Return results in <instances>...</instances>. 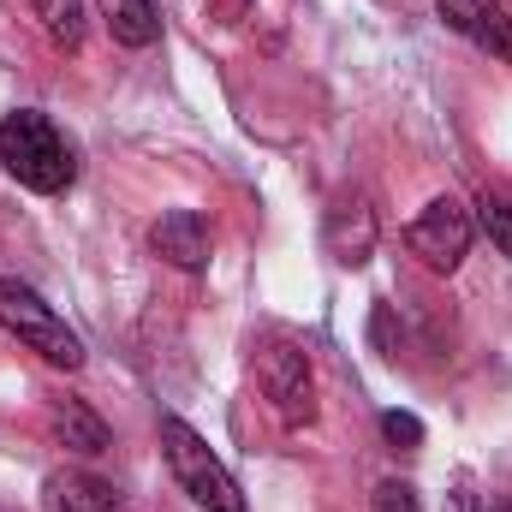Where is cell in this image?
I'll list each match as a JSON object with an SVG mask.
<instances>
[{
  "label": "cell",
  "instance_id": "cell-1",
  "mask_svg": "<svg viewBox=\"0 0 512 512\" xmlns=\"http://www.w3.org/2000/svg\"><path fill=\"white\" fill-rule=\"evenodd\" d=\"M0 167H6L24 191H42V197L66 191L72 173H78L66 137L48 126L42 114H30V108H18V114L0 120Z\"/></svg>",
  "mask_w": 512,
  "mask_h": 512
},
{
  "label": "cell",
  "instance_id": "cell-2",
  "mask_svg": "<svg viewBox=\"0 0 512 512\" xmlns=\"http://www.w3.org/2000/svg\"><path fill=\"white\" fill-rule=\"evenodd\" d=\"M0 328L18 334L42 364H54V370H84V340L60 322V310H54L36 286H24V280H12V274H0Z\"/></svg>",
  "mask_w": 512,
  "mask_h": 512
},
{
  "label": "cell",
  "instance_id": "cell-3",
  "mask_svg": "<svg viewBox=\"0 0 512 512\" xmlns=\"http://www.w3.org/2000/svg\"><path fill=\"white\" fill-rule=\"evenodd\" d=\"M161 453H167V471L179 477V489L209 512H245L239 483L227 477V465L209 453V441L185 423V417H161Z\"/></svg>",
  "mask_w": 512,
  "mask_h": 512
},
{
  "label": "cell",
  "instance_id": "cell-4",
  "mask_svg": "<svg viewBox=\"0 0 512 512\" xmlns=\"http://www.w3.org/2000/svg\"><path fill=\"white\" fill-rule=\"evenodd\" d=\"M471 239H477V215H471L459 197H435V203H423V215L405 227L411 256H417L423 268H435V274H453V268L471 256Z\"/></svg>",
  "mask_w": 512,
  "mask_h": 512
},
{
  "label": "cell",
  "instance_id": "cell-5",
  "mask_svg": "<svg viewBox=\"0 0 512 512\" xmlns=\"http://www.w3.org/2000/svg\"><path fill=\"white\" fill-rule=\"evenodd\" d=\"M256 382L268 393V405L286 417V423H310L316 417V382H310V358L298 346H262L256 352Z\"/></svg>",
  "mask_w": 512,
  "mask_h": 512
},
{
  "label": "cell",
  "instance_id": "cell-6",
  "mask_svg": "<svg viewBox=\"0 0 512 512\" xmlns=\"http://www.w3.org/2000/svg\"><path fill=\"white\" fill-rule=\"evenodd\" d=\"M435 12H441V24L459 30L471 48H483V54H495V60H512V18H507L501 0H435Z\"/></svg>",
  "mask_w": 512,
  "mask_h": 512
},
{
  "label": "cell",
  "instance_id": "cell-7",
  "mask_svg": "<svg viewBox=\"0 0 512 512\" xmlns=\"http://www.w3.org/2000/svg\"><path fill=\"white\" fill-rule=\"evenodd\" d=\"M149 245H155L161 262L197 274V268H209V221H203L197 209H167V215L149 227Z\"/></svg>",
  "mask_w": 512,
  "mask_h": 512
},
{
  "label": "cell",
  "instance_id": "cell-8",
  "mask_svg": "<svg viewBox=\"0 0 512 512\" xmlns=\"http://www.w3.org/2000/svg\"><path fill=\"white\" fill-rule=\"evenodd\" d=\"M48 512H120V489L96 471H54L42 483Z\"/></svg>",
  "mask_w": 512,
  "mask_h": 512
},
{
  "label": "cell",
  "instance_id": "cell-9",
  "mask_svg": "<svg viewBox=\"0 0 512 512\" xmlns=\"http://www.w3.org/2000/svg\"><path fill=\"white\" fill-rule=\"evenodd\" d=\"M322 245H328L334 262H346V268L370 262V251H376V215L364 203H334L328 209V227H322Z\"/></svg>",
  "mask_w": 512,
  "mask_h": 512
},
{
  "label": "cell",
  "instance_id": "cell-10",
  "mask_svg": "<svg viewBox=\"0 0 512 512\" xmlns=\"http://www.w3.org/2000/svg\"><path fill=\"white\" fill-rule=\"evenodd\" d=\"M48 435H54L66 453H84V459L108 453V423H102L84 399H54V411H48Z\"/></svg>",
  "mask_w": 512,
  "mask_h": 512
},
{
  "label": "cell",
  "instance_id": "cell-11",
  "mask_svg": "<svg viewBox=\"0 0 512 512\" xmlns=\"http://www.w3.org/2000/svg\"><path fill=\"white\" fill-rule=\"evenodd\" d=\"M102 24L120 48H149L161 18H155V0H102Z\"/></svg>",
  "mask_w": 512,
  "mask_h": 512
},
{
  "label": "cell",
  "instance_id": "cell-12",
  "mask_svg": "<svg viewBox=\"0 0 512 512\" xmlns=\"http://www.w3.org/2000/svg\"><path fill=\"white\" fill-rule=\"evenodd\" d=\"M30 12L48 30V42H60V48L84 42V0H30Z\"/></svg>",
  "mask_w": 512,
  "mask_h": 512
},
{
  "label": "cell",
  "instance_id": "cell-13",
  "mask_svg": "<svg viewBox=\"0 0 512 512\" xmlns=\"http://www.w3.org/2000/svg\"><path fill=\"white\" fill-rule=\"evenodd\" d=\"M477 227L495 239V251L512 256V185H489L477 197Z\"/></svg>",
  "mask_w": 512,
  "mask_h": 512
},
{
  "label": "cell",
  "instance_id": "cell-14",
  "mask_svg": "<svg viewBox=\"0 0 512 512\" xmlns=\"http://www.w3.org/2000/svg\"><path fill=\"white\" fill-rule=\"evenodd\" d=\"M370 512H423V507H417V489L411 483L387 477V483H376V495H370Z\"/></svg>",
  "mask_w": 512,
  "mask_h": 512
},
{
  "label": "cell",
  "instance_id": "cell-15",
  "mask_svg": "<svg viewBox=\"0 0 512 512\" xmlns=\"http://www.w3.org/2000/svg\"><path fill=\"white\" fill-rule=\"evenodd\" d=\"M382 435L393 441V447H405V453L423 447V423H417L411 411H382Z\"/></svg>",
  "mask_w": 512,
  "mask_h": 512
},
{
  "label": "cell",
  "instance_id": "cell-16",
  "mask_svg": "<svg viewBox=\"0 0 512 512\" xmlns=\"http://www.w3.org/2000/svg\"><path fill=\"white\" fill-rule=\"evenodd\" d=\"M215 6H221V18H245V6H251V0H215Z\"/></svg>",
  "mask_w": 512,
  "mask_h": 512
},
{
  "label": "cell",
  "instance_id": "cell-17",
  "mask_svg": "<svg viewBox=\"0 0 512 512\" xmlns=\"http://www.w3.org/2000/svg\"><path fill=\"white\" fill-rule=\"evenodd\" d=\"M453 512H471V483H459V501H453Z\"/></svg>",
  "mask_w": 512,
  "mask_h": 512
}]
</instances>
